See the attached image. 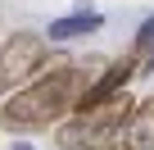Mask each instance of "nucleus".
<instances>
[{
	"mask_svg": "<svg viewBox=\"0 0 154 150\" xmlns=\"http://www.w3.org/2000/svg\"><path fill=\"white\" fill-rule=\"evenodd\" d=\"M45 55H50V41L41 32H14L5 37V46H0V87H23L27 78H36V73L45 68Z\"/></svg>",
	"mask_w": 154,
	"mask_h": 150,
	"instance_id": "nucleus-3",
	"label": "nucleus"
},
{
	"mask_svg": "<svg viewBox=\"0 0 154 150\" xmlns=\"http://www.w3.org/2000/svg\"><path fill=\"white\" fill-rule=\"evenodd\" d=\"M9 150H36V145H32V141H14Z\"/></svg>",
	"mask_w": 154,
	"mask_h": 150,
	"instance_id": "nucleus-9",
	"label": "nucleus"
},
{
	"mask_svg": "<svg viewBox=\"0 0 154 150\" xmlns=\"http://www.w3.org/2000/svg\"><path fill=\"white\" fill-rule=\"evenodd\" d=\"M95 73H86L82 64H50L36 78H27L23 87H14L0 105V123L9 132H32V127H50L59 118H68L82 100V91L91 87Z\"/></svg>",
	"mask_w": 154,
	"mask_h": 150,
	"instance_id": "nucleus-1",
	"label": "nucleus"
},
{
	"mask_svg": "<svg viewBox=\"0 0 154 150\" xmlns=\"http://www.w3.org/2000/svg\"><path fill=\"white\" fill-rule=\"evenodd\" d=\"M118 136L131 150H154V96H145V100L131 105V114H127V123H122Z\"/></svg>",
	"mask_w": 154,
	"mask_h": 150,
	"instance_id": "nucleus-5",
	"label": "nucleus"
},
{
	"mask_svg": "<svg viewBox=\"0 0 154 150\" xmlns=\"http://www.w3.org/2000/svg\"><path fill=\"white\" fill-rule=\"evenodd\" d=\"M131 64H136V78H149V73H154V14L136 27V41H131Z\"/></svg>",
	"mask_w": 154,
	"mask_h": 150,
	"instance_id": "nucleus-7",
	"label": "nucleus"
},
{
	"mask_svg": "<svg viewBox=\"0 0 154 150\" xmlns=\"http://www.w3.org/2000/svg\"><path fill=\"white\" fill-rule=\"evenodd\" d=\"M131 105H136V100H131L127 91H118V96H109L104 105L72 109L68 118H59L54 145H59V150H104L109 141H118V132H122Z\"/></svg>",
	"mask_w": 154,
	"mask_h": 150,
	"instance_id": "nucleus-2",
	"label": "nucleus"
},
{
	"mask_svg": "<svg viewBox=\"0 0 154 150\" xmlns=\"http://www.w3.org/2000/svg\"><path fill=\"white\" fill-rule=\"evenodd\" d=\"M100 27H104V14H95V9H72V14H63V18H54L45 27V41H77V37H91Z\"/></svg>",
	"mask_w": 154,
	"mask_h": 150,
	"instance_id": "nucleus-6",
	"label": "nucleus"
},
{
	"mask_svg": "<svg viewBox=\"0 0 154 150\" xmlns=\"http://www.w3.org/2000/svg\"><path fill=\"white\" fill-rule=\"evenodd\" d=\"M131 78H136V64H131V50H127V55L109 59V64H104V73H95V78H91V87L82 91V100H77V109H91V105H104L109 96L127 91V82H131Z\"/></svg>",
	"mask_w": 154,
	"mask_h": 150,
	"instance_id": "nucleus-4",
	"label": "nucleus"
},
{
	"mask_svg": "<svg viewBox=\"0 0 154 150\" xmlns=\"http://www.w3.org/2000/svg\"><path fill=\"white\" fill-rule=\"evenodd\" d=\"M104 150H131V145H127V141H122V136H118V141H109V145H104Z\"/></svg>",
	"mask_w": 154,
	"mask_h": 150,
	"instance_id": "nucleus-8",
	"label": "nucleus"
}]
</instances>
